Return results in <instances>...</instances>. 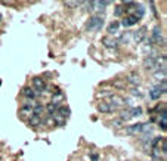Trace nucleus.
Segmentation results:
<instances>
[{
	"instance_id": "28",
	"label": "nucleus",
	"mask_w": 167,
	"mask_h": 161,
	"mask_svg": "<svg viewBox=\"0 0 167 161\" xmlns=\"http://www.w3.org/2000/svg\"><path fill=\"white\" fill-rule=\"evenodd\" d=\"M130 92H132V95H133V96H138V98H142V93H140V90H139V89L133 87V89H132V90H130Z\"/></svg>"
},
{
	"instance_id": "19",
	"label": "nucleus",
	"mask_w": 167,
	"mask_h": 161,
	"mask_svg": "<svg viewBox=\"0 0 167 161\" xmlns=\"http://www.w3.org/2000/svg\"><path fill=\"white\" fill-rule=\"evenodd\" d=\"M154 77L157 80H161V81H166V67H161L160 70L154 71Z\"/></svg>"
},
{
	"instance_id": "18",
	"label": "nucleus",
	"mask_w": 167,
	"mask_h": 161,
	"mask_svg": "<svg viewBox=\"0 0 167 161\" xmlns=\"http://www.w3.org/2000/svg\"><path fill=\"white\" fill-rule=\"evenodd\" d=\"M19 115L22 118H30L33 115V108H28V107H21L19 108Z\"/></svg>"
},
{
	"instance_id": "21",
	"label": "nucleus",
	"mask_w": 167,
	"mask_h": 161,
	"mask_svg": "<svg viewBox=\"0 0 167 161\" xmlns=\"http://www.w3.org/2000/svg\"><path fill=\"white\" fill-rule=\"evenodd\" d=\"M135 9H136V11H135V14H133L135 16H136L138 19H140V18H143V15H145V7L142 6L140 3H138Z\"/></svg>"
},
{
	"instance_id": "2",
	"label": "nucleus",
	"mask_w": 167,
	"mask_h": 161,
	"mask_svg": "<svg viewBox=\"0 0 167 161\" xmlns=\"http://www.w3.org/2000/svg\"><path fill=\"white\" fill-rule=\"evenodd\" d=\"M147 37H148V28L145 27V25L138 28L136 31H132V40H133L136 44L143 43V41L147 40Z\"/></svg>"
},
{
	"instance_id": "6",
	"label": "nucleus",
	"mask_w": 167,
	"mask_h": 161,
	"mask_svg": "<svg viewBox=\"0 0 167 161\" xmlns=\"http://www.w3.org/2000/svg\"><path fill=\"white\" fill-rule=\"evenodd\" d=\"M33 89L36 92H43L46 89V80L43 77H34L33 78Z\"/></svg>"
},
{
	"instance_id": "4",
	"label": "nucleus",
	"mask_w": 167,
	"mask_h": 161,
	"mask_svg": "<svg viewBox=\"0 0 167 161\" xmlns=\"http://www.w3.org/2000/svg\"><path fill=\"white\" fill-rule=\"evenodd\" d=\"M111 107L114 108V109H117V108H121V107H124L126 105V99L124 98H121L120 95H111L109 96V102H108Z\"/></svg>"
},
{
	"instance_id": "22",
	"label": "nucleus",
	"mask_w": 167,
	"mask_h": 161,
	"mask_svg": "<svg viewBox=\"0 0 167 161\" xmlns=\"http://www.w3.org/2000/svg\"><path fill=\"white\" fill-rule=\"evenodd\" d=\"M142 108L140 107H132L129 108V114H130V117L133 118V117H139V115H142Z\"/></svg>"
},
{
	"instance_id": "9",
	"label": "nucleus",
	"mask_w": 167,
	"mask_h": 161,
	"mask_svg": "<svg viewBox=\"0 0 167 161\" xmlns=\"http://www.w3.org/2000/svg\"><path fill=\"white\" fill-rule=\"evenodd\" d=\"M143 68H145L147 71H157V70H158V68H157V64H155V59L149 58V56H147V58L143 59Z\"/></svg>"
},
{
	"instance_id": "12",
	"label": "nucleus",
	"mask_w": 167,
	"mask_h": 161,
	"mask_svg": "<svg viewBox=\"0 0 167 161\" xmlns=\"http://www.w3.org/2000/svg\"><path fill=\"white\" fill-rule=\"evenodd\" d=\"M92 5H93V12H104L105 7L108 5H111V2H99V0H96V2H92Z\"/></svg>"
},
{
	"instance_id": "11",
	"label": "nucleus",
	"mask_w": 167,
	"mask_h": 161,
	"mask_svg": "<svg viewBox=\"0 0 167 161\" xmlns=\"http://www.w3.org/2000/svg\"><path fill=\"white\" fill-rule=\"evenodd\" d=\"M21 95L25 98V99H33L36 98V90H34L33 87H30V86H25V87H22V90H21Z\"/></svg>"
},
{
	"instance_id": "7",
	"label": "nucleus",
	"mask_w": 167,
	"mask_h": 161,
	"mask_svg": "<svg viewBox=\"0 0 167 161\" xmlns=\"http://www.w3.org/2000/svg\"><path fill=\"white\" fill-rule=\"evenodd\" d=\"M102 44L108 49H115V47L118 46V43H117V39H114L113 36H105V37H102Z\"/></svg>"
},
{
	"instance_id": "26",
	"label": "nucleus",
	"mask_w": 167,
	"mask_h": 161,
	"mask_svg": "<svg viewBox=\"0 0 167 161\" xmlns=\"http://www.w3.org/2000/svg\"><path fill=\"white\" fill-rule=\"evenodd\" d=\"M41 123H43L45 126H55V123H54V120H52V117H50V115H47L45 120H41Z\"/></svg>"
},
{
	"instance_id": "29",
	"label": "nucleus",
	"mask_w": 167,
	"mask_h": 161,
	"mask_svg": "<svg viewBox=\"0 0 167 161\" xmlns=\"http://www.w3.org/2000/svg\"><path fill=\"white\" fill-rule=\"evenodd\" d=\"M123 123H124V121L123 120H120V118H117V120H114V126H115V127H121V126H123Z\"/></svg>"
},
{
	"instance_id": "27",
	"label": "nucleus",
	"mask_w": 167,
	"mask_h": 161,
	"mask_svg": "<svg viewBox=\"0 0 167 161\" xmlns=\"http://www.w3.org/2000/svg\"><path fill=\"white\" fill-rule=\"evenodd\" d=\"M81 5V2H65L67 7H79Z\"/></svg>"
},
{
	"instance_id": "16",
	"label": "nucleus",
	"mask_w": 167,
	"mask_h": 161,
	"mask_svg": "<svg viewBox=\"0 0 167 161\" xmlns=\"http://www.w3.org/2000/svg\"><path fill=\"white\" fill-rule=\"evenodd\" d=\"M118 27H120V22H118V21H113L107 28L108 36H114L115 33H118Z\"/></svg>"
},
{
	"instance_id": "15",
	"label": "nucleus",
	"mask_w": 167,
	"mask_h": 161,
	"mask_svg": "<svg viewBox=\"0 0 167 161\" xmlns=\"http://www.w3.org/2000/svg\"><path fill=\"white\" fill-rule=\"evenodd\" d=\"M41 117H39V115H31L30 118H28V121H27V124L30 126V127H37V126H40L41 124Z\"/></svg>"
},
{
	"instance_id": "25",
	"label": "nucleus",
	"mask_w": 167,
	"mask_h": 161,
	"mask_svg": "<svg viewBox=\"0 0 167 161\" xmlns=\"http://www.w3.org/2000/svg\"><path fill=\"white\" fill-rule=\"evenodd\" d=\"M56 109H58V107H55L54 104H50V102H49L46 107H45V111H47V114H49V115L55 114V112H56Z\"/></svg>"
},
{
	"instance_id": "32",
	"label": "nucleus",
	"mask_w": 167,
	"mask_h": 161,
	"mask_svg": "<svg viewBox=\"0 0 167 161\" xmlns=\"http://www.w3.org/2000/svg\"><path fill=\"white\" fill-rule=\"evenodd\" d=\"M149 5H151V7H152V14L155 15V18H158V14H157V9H155V5H154V2H151Z\"/></svg>"
},
{
	"instance_id": "10",
	"label": "nucleus",
	"mask_w": 167,
	"mask_h": 161,
	"mask_svg": "<svg viewBox=\"0 0 167 161\" xmlns=\"http://www.w3.org/2000/svg\"><path fill=\"white\" fill-rule=\"evenodd\" d=\"M98 111L99 112H104V114H111V112H114L115 109H114L108 102H105V101H102V102H99L98 104Z\"/></svg>"
},
{
	"instance_id": "35",
	"label": "nucleus",
	"mask_w": 167,
	"mask_h": 161,
	"mask_svg": "<svg viewBox=\"0 0 167 161\" xmlns=\"http://www.w3.org/2000/svg\"><path fill=\"white\" fill-rule=\"evenodd\" d=\"M149 161H151V160H149Z\"/></svg>"
},
{
	"instance_id": "3",
	"label": "nucleus",
	"mask_w": 167,
	"mask_h": 161,
	"mask_svg": "<svg viewBox=\"0 0 167 161\" xmlns=\"http://www.w3.org/2000/svg\"><path fill=\"white\" fill-rule=\"evenodd\" d=\"M164 93H166V81H163V84H158V86H154L149 89V99L157 101L161 98V95Z\"/></svg>"
},
{
	"instance_id": "20",
	"label": "nucleus",
	"mask_w": 167,
	"mask_h": 161,
	"mask_svg": "<svg viewBox=\"0 0 167 161\" xmlns=\"http://www.w3.org/2000/svg\"><path fill=\"white\" fill-rule=\"evenodd\" d=\"M56 112L61 115V117H64L65 120H67L68 117H70V114H71V111H70V108H67L65 105H62V107H59L58 109H56Z\"/></svg>"
},
{
	"instance_id": "31",
	"label": "nucleus",
	"mask_w": 167,
	"mask_h": 161,
	"mask_svg": "<svg viewBox=\"0 0 167 161\" xmlns=\"http://www.w3.org/2000/svg\"><path fill=\"white\" fill-rule=\"evenodd\" d=\"M161 149H163V151H161V152H163V155H166V149H167V142H166V138L163 139V148H161Z\"/></svg>"
},
{
	"instance_id": "17",
	"label": "nucleus",
	"mask_w": 167,
	"mask_h": 161,
	"mask_svg": "<svg viewBox=\"0 0 167 161\" xmlns=\"http://www.w3.org/2000/svg\"><path fill=\"white\" fill-rule=\"evenodd\" d=\"M127 81H129L130 84H133V86H139V84H140V77H139V74L130 73L129 75H127Z\"/></svg>"
},
{
	"instance_id": "30",
	"label": "nucleus",
	"mask_w": 167,
	"mask_h": 161,
	"mask_svg": "<svg viewBox=\"0 0 167 161\" xmlns=\"http://www.w3.org/2000/svg\"><path fill=\"white\" fill-rule=\"evenodd\" d=\"M111 92H99V93L96 95V96H98V98H104V96H111Z\"/></svg>"
},
{
	"instance_id": "5",
	"label": "nucleus",
	"mask_w": 167,
	"mask_h": 161,
	"mask_svg": "<svg viewBox=\"0 0 167 161\" xmlns=\"http://www.w3.org/2000/svg\"><path fill=\"white\" fill-rule=\"evenodd\" d=\"M138 22H139V19H138L133 14H129V15H126V16L121 19L120 25H123L124 28H129V27H133V25H136Z\"/></svg>"
},
{
	"instance_id": "23",
	"label": "nucleus",
	"mask_w": 167,
	"mask_h": 161,
	"mask_svg": "<svg viewBox=\"0 0 167 161\" xmlns=\"http://www.w3.org/2000/svg\"><path fill=\"white\" fill-rule=\"evenodd\" d=\"M43 112H45V105H41V104H39V102H37V105L33 108V114L41 117V114H43Z\"/></svg>"
},
{
	"instance_id": "33",
	"label": "nucleus",
	"mask_w": 167,
	"mask_h": 161,
	"mask_svg": "<svg viewBox=\"0 0 167 161\" xmlns=\"http://www.w3.org/2000/svg\"><path fill=\"white\" fill-rule=\"evenodd\" d=\"M90 160H92V161H98V160H99V155H98V154H92V155H90Z\"/></svg>"
},
{
	"instance_id": "1",
	"label": "nucleus",
	"mask_w": 167,
	"mask_h": 161,
	"mask_svg": "<svg viewBox=\"0 0 167 161\" xmlns=\"http://www.w3.org/2000/svg\"><path fill=\"white\" fill-rule=\"evenodd\" d=\"M104 16H101V15H93V16H90V19L87 21L86 24V30L87 31H101L102 27H104Z\"/></svg>"
},
{
	"instance_id": "13",
	"label": "nucleus",
	"mask_w": 167,
	"mask_h": 161,
	"mask_svg": "<svg viewBox=\"0 0 167 161\" xmlns=\"http://www.w3.org/2000/svg\"><path fill=\"white\" fill-rule=\"evenodd\" d=\"M130 40H132V31H124V33H121L120 36H118L117 43H118V44H127Z\"/></svg>"
},
{
	"instance_id": "8",
	"label": "nucleus",
	"mask_w": 167,
	"mask_h": 161,
	"mask_svg": "<svg viewBox=\"0 0 167 161\" xmlns=\"http://www.w3.org/2000/svg\"><path fill=\"white\" fill-rule=\"evenodd\" d=\"M143 126H145V123H136V124H132V126H129L126 129V133L127 134H138V133H142V130H143Z\"/></svg>"
},
{
	"instance_id": "14",
	"label": "nucleus",
	"mask_w": 167,
	"mask_h": 161,
	"mask_svg": "<svg viewBox=\"0 0 167 161\" xmlns=\"http://www.w3.org/2000/svg\"><path fill=\"white\" fill-rule=\"evenodd\" d=\"M65 101V96H64V93L62 92H59V93H55L54 96H52V101H50V104H54L55 107H62V102Z\"/></svg>"
},
{
	"instance_id": "24",
	"label": "nucleus",
	"mask_w": 167,
	"mask_h": 161,
	"mask_svg": "<svg viewBox=\"0 0 167 161\" xmlns=\"http://www.w3.org/2000/svg\"><path fill=\"white\" fill-rule=\"evenodd\" d=\"M123 14H124V7H123V5H117V6L114 7V16H115V18L121 16Z\"/></svg>"
},
{
	"instance_id": "34",
	"label": "nucleus",
	"mask_w": 167,
	"mask_h": 161,
	"mask_svg": "<svg viewBox=\"0 0 167 161\" xmlns=\"http://www.w3.org/2000/svg\"><path fill=\"white\" fill-rule=\"evenodd\" d=\"M0 22H2V15H0Z\"/></svg>"
}]
</instances>
